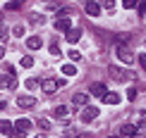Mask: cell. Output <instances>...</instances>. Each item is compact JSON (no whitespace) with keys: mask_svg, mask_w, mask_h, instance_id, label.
Instances as JSON below:
<instances>
[{"mask_svg":"<svg viewBox=\"0 0 146 138\" xmlns=\"http://www.w3.org/2000/svg\"><path fill=\"white\" fill-rule=\"evenodd\" d=\"M60 86H65V79H43L41 81V88H43L46 95H53Z\"/></svg>","mask_w":146,"mask_h":138,"instance_id":"cell-1","label":"cell"},{"mask_svg":"<svg viewBox=\"0 0 146 138\" xmlns=\"http://www.w3.org/2000/svg\"><path fill=\"white\" fill-rule=\"evenodd\" d=\"M115 55H117V60H120V62H125V64H132V62H134V52H132L127 45H117Z\"/></svg>","mask_w":146,"mask_h":138,"instance_id":"cell-2","label":"cell"},{"mask_svg":"<svg viewBox=\"0 0 146 138\" xmlns=\"http://www.w3.org/2000/svg\"><path fill=\"white\" fill-rule=\"evenodd\" d=\"M108 74H110L115 81H127V79H132V74H129L127 69H120V67H115V64L108 67Z\"/></svg>","mask_w":146,"mask_h":138,"instance_id":"cell-3","label":"cell"},{"mask_svg":"<svg viewBox=\"0 0 146 138\" xmlns=\"http://www.w3.org/2000/svg\"><path fill=\"white\" fill-rule=\"evenodd\" d=\"M98 117V107H84L82 110V122H94V119Z\"/></svg>","mask_w":146,"mask_h":138,"instance_id":"cell-4","label":"cell"},{"mask_svg":"<svg viewBox=\"0 0 146 138\" xmlns=\"http://www.w3.org/2000/svg\"><path fill=\"white\" fill-rule=\"evenodd\" d=\"M89 93H91V95H98V98H103V95L108 93V88H106V83H101V81H96V83H91V88H89Z\"/></svg>","mask_w":146,"mask_h":138,"instance_id":"cell-5","label":"cell"},{"mask_svg":"<svg viewBox=\"0 0 146 138\" xmlns=\"http://www.w3.org/2000/svg\"><path fill=\"white\" fill-rule=\"evenodd\" d=\"M70 24H72V19H67L65 14H58V19H55V29L58 31H70Z\"/></svg>","mask_w":146,"mask_h":138,"instance_id":"cell-6","label":"cell"},{"mask_svg":"<svg viewBox=\"0 0 146 138\" xmlns=\"http://www.w3.org/2000/svg\"><path fill=\"white\" fill-rule=\"evenodd\" d=\"M17 105H19V107H34L36 105V98H34V95H19V98H17Z\"/></svg>","mask_w":146,"mask_h":138,"instance_id":"cell-7","label":"cell"},{"mask_svg":"<svg viewBox=\"0 0 146 138\" xmlns=\"http://www.w3.org/2000/svg\"><path fill=\"white\" fill-rule=\"evenodd\" d=\"M29 129H31V122H29V119H17V124H15L17 133H27Z\"/></svg>","mask_w":146,"mask_h":138,"instance_id":"cell-8","label":"cell"},{"mask_svg":"<svg viewBox=\"0 0 146 138\" xmlns=\"http://www.w3.org/2000/svg\"><path fill=\"white\" fill-rule=\"evenodd\" d=\"M27 48H29V50H38V48H43L41 36H31V38H27Z\"/></svg>","mask_w":146,"mask_h":138,"instance_id":"cell-9","label":"cell"},{"mask_svg":"<svg viewBox=\"0 0 146 138\" xmlns=\"http://www.w3.org/2000/svg\"><path fill=\"white\" fill-rule=\"evenodd\" d=\"M17 86V81H15V76H7V74H5V76H0V88H15Z\"/></svg>","mask_w":146,"mask_h":138,"instance_id":"cell-10","label":"cell"},{"mask_svg":"<svg viewBox=\"0 0 146 138\" xmlns=\"http://www.w3.org/2000/svg\"><path fill=\"white\" fill-rule=\"evenodd\" d=\"M86 12H89L91 17H98L101 14V5L96 3V0H89V3H86Z\"/></svg>","mask_w":146,"mask_h":138,"instance_id":"cell-11","label":"cell"},{"mask_svg":"<svg viewBox=\"0 0 146 138\" xmlns=\"http://www.w3.org/2000/svg\"><path fill=\"white\" fill-rule=\"evenodd\" d=\"M86 103H89V95H84V93H77L72 98V105L74 107H86Z\"/></svg>","mask_w":146,"mask_h":138,"instance_id":"cell-12","label":"cell"},{"mask_svg":"<svg viewBox=\"0 0 146 138\" xmlns=\"http://www.w3.org/2000/svg\"><path fill=\"white\" fill-rule=\"evenodd\" d=\"M0 133H5V136H12V133H15V126H12V124L10 122H5V119H0Z\"/></svg>","mask_w":146,"mask_h":138,"instance_id":"cell-13","label":"cell"},{"mask_svg":"<svg viewBox=\"0 0 146 138\" xmlns=\"http://www.w3.org/2000/svg\"><path fill=\"white\" fill-rule=\"evenodd\" d=\"M103 100H106L108 105H117L120 103V95L117 93H106V95H103Z\"/></svg>","mask_w":146,"mask_h":138,"instance_id":"cell-14","label":"cell"},{"mask_svg":"<svg viewBox=\"0 0 146 138\" xmlns=\"http://www.w3.org/2000/svg\"><path fill=\"white\" fill-rule=\"evenodd\" d=\"M67 114H70V110H67L65 105H58V107H55V117H58V119H67Z\"/></svg>","mask_w":146,"mask_h":138,"instance_id":"cell-15","label":"cell"},{"mask_svg":"<svg viewBox=\"0 0 146 138\" xmlns=\"http://www.w3.org/2000/svg\"><path fill=\"white\" fill-rule=\"evenodd\" d=\"M79 36H82V31H79V29H72V31H67V41L70 43H77Z\"/></svg>","mask_w":146,"mask_h":138,"instance_id":"cell-16","label":"cell"},{"mask_svg":"<svg viewBox=\"0 0 146 138\" xmlns=\"http://www.w3.org/2000/svg\"><path fill=\"white\" fill-rule=\"evenodd\" d=\"M62 74L65 76H74L77 74V67H74V64H62Z\"/></svg>","mask_w":146,"mask_h":138,"instance_id":"cell-17","label":"cell"},{"mask_svg":"<svg viewBox=\"0 0 146 138\" xmlns=\"http://www.w3.org/2000/svg\"><path fill=\"white\" fill-rule=\"evenodd\" d=\"M122 133H127V136H134V133H137V129L132 126V124H125V126H122Z\"/></svg>","mask_w":146,"mask_h":138,"instance_id":"cell-18","label":"cell"},{"mask_svg":"<svg viewBox=\"0 0 146 138\" xmlns=\"http://www.w3.org/2000/svg\"><path fill=\"white\" fill-rule=\"evenodd\" d=\"M22 7V0H12V3H7V10H19Z\"/></svg>","mask_w":146,"mask_h":138,"instance_id":"cell-19","label":"cell"},{"mask_svg":"<svg viewBox=\"0 0 146 138\" xmlns=\"http://www.w3.org/2000/svg\"><path fill=\"white\" fill-rule=\"evenodd\" d=\"M22 67H34V57H22Z\"/></svg>","mask_w":146,"mask_h":138,"instance_id":"cell-20","label":"cell"},{"mask_svg":"<svg viewBox=\"0 0 146 138\" xmlns=\"http://www.w3.org/2000/svg\"><path fill=\"white\" fill-rule=\"evenodd\" d=\"M98 5H103L106 10H113V7H115V0H101Z\"/></svg>","mask_w":146,"mask_h":138,"instance_id":"cell-21","label":"cell"},{"mask_svg":"<svg viewBox=\"0 0 146 138\" xmlns=\"http://www.w3.org/2000/svg\"><path fill=\"white\" fill-rule=\"evenodd\" d=\"M122 7H127V10L137 7V0H122Z\"/></svg>","mask_w":146,"mask_h":138,"instance_id":"cell-22","label":"cell"},{"mask_svg":"<svg viewBox=\"0 0 146 138\" xmlns=\"http://www.w3.org/2000/svg\"><path fill=\"white\" fill-rule=\"evenodd\" d=\"M38 126L43 131H48V129H50V122H48V119H38Z\"/></svg>","mask_w":146,"mask_h":138,"instance_id":"cell-23","label":"cell"},{"mask_svg":"<svg viewBox=\"0 0 146 138\" xmlns=\"http://www.w3.org/2000/svg\"><path fill=\"white\" fill-rule=\"evenodd\" d=\"M36 86H41V81H36V79H29L27 81V88H36Z\"/></svg>","mask_w":146,"mask_h":138,"instance_id":"cell-24","label":"cell"},{"mask_svg":"<svg viewBox=\"0 0 146 138\" xmlns=\"http://www.w3.org/2000/svg\"><path fill=\"white\" fill-rule=\"evenodd\" d=\"M127 100H137V91H134V88H129V91H127Z\"/></svg>","mask_w":146,"mask_h":138,"instance_id":"cell-25","label":"cell"},{"mask_svg":"<svg viewBox=\"0 0 146 138\" xmlns=\"http://www.w3.org/2000/svg\"><path fill=\"white\" fill-rule=\"evenodd\" d=\"M139 62H141V69L146 71V52H141V55H139Z\"/></svg>","mask_w":146,"mask_h":138,"instance_id":"cell-26","label":"cell"},{"mask_svg":"<svg viewBox=\"0 0 146 138\" xmlns=\"http://www.w3.org/2000/svg\"><path fill=\"white\" fill-rule=\"evenodd\" d=\"M79 57H82V55H79V52H77V50H72V52H70V60H72V62H77V60H79Z\"/></svg>","mask_w":146,"mask_h":138,"instance_id":"cell-27","label":"cell"},{"mask_svg":"<svg viewBox=\"0 0 146 138\" xmlns=\"http://www.w3.org/2000/svg\"><path fill=\"white\" fill-rule=\"evenodd\" d=\"M50 52H53V55H60V48H58V43H53V45H50Z\"/></svg>","mask_w":146,"mask_h":138,"instance_id":"cell-28","label":"cell"},{"mask_svg":"<svg viewBox=\"0 0 146 138\" xmlns=\"http://www.w3.org/2000/svg\"><path fill=\"white\" fill-rule=\"evenodd\" d=\"M31 24H34V26H36V24H41V17L38 14H31Z\"/></svg>","mask_w":146,"mask_h":138,"instance_id":"cell-29","label":"cell"},{"mask_svg":"<svg viewBox=\"0 0 146 138\" xmlns=\"http://www.w3.org/2000/svg\"><path fill=\"white\" fill-rule=\"evenodd\" d=\"M139 12H141V14H146V0H144L141 5H139Z\"/></svg>","mask_w":146,"mask_h":138,"instance_id":"cell-30","label":"cell"},{"mask_svg":"<svg viewBox=\"0 0 146 138\" xmlns=\"http://www.w3.org/2000/svg\"><path fill=\"white\" fill-rule=\"evenodd\" d=\"M12 138H24L22 133H17V131H15V133H12Z\"/></svg>","mask_w":146,"mask_h":138,"instance_id":"cell-31","label":"cell"},{"mask_svg":"<svg viewBox=\"0 0 146 138\" xmlns=\"http://www.w3.org/2000/svg\"><path fill=\"white\" fill-rule=\"evenodd\" d=\"M5 57V50H3V48H0V60H3Z\"/></svg>","mask_w":146,"mask_h":138,"instance_id":"cell-32","label":"cell"},{"mask_svg":"<svg viewBox=\"0 0 146 138\" xmlns=\"http://www.w3.org/2000/svg\"><path fill=\"white\" fill-rule=\"evenodd\" d=\"M3 33H5V26H0V36H3Z\"/></svg>","mask_w":146,"mask_h":138,"instance_id":"cell-33","label":"cell"},{"mask_svg":"<svg viewBox=\"0 0 146 138\" xmlns=\"http://www.w3.org/2000/svg\"><path fill=\"white\" fill-rule=\"evenodd\" d=\"M36 138H46V133H38V136H36Z\"/></svg>","mask_w":146,"mask_h":138,"instance_id":"cell-34","label":"cell"},{"mask_svg":"<svg viewBox=\"0 0 146 138\" xmlns=\"http://www.w3.org/2000/svg\"><path fill=\"white\" fill-rule=\"evenodd\" d=\"M79 138H91V136H86V133H82V136H79Z\"/></svg>","mask_w":146,"mask_h":138,"instance_id":"cell-35","label":"cell"},{"mask_svg":"<svg viewBox=\"0 0 146 138\" xmlns=\"http://www.w3.org/2000/svg\"><path fill=\"white\" fill-rule=\"evenodd\" d=\"M0 26H3V12H0Z\"/></svg>","mask_w":146,"mask_h":138,"instance_id":"cell-36","label":"cell"},{"mask_svg":"<svg viewBox=\"0 0 146 138\" xmlns=\"http://www.w3.org/2000/svg\"><path fill=\"white\" fill-rule=\"evenodd\" d=\"M108 138H120V136H108Z\"/></svg>","mask_w":146,"mask_h":138,"instance_id":"cell-37","label":"cell"},{"mask_svg":"<svg viewBox=\"0 0 146 138\" xmlns=\"http://www.w3.org/2000/svg\"><path fill=\"white\" fill-rule=\"evenodd\" d=\"M62 138H67V136H62Z\"/></svg>","mask_w":146,"mask_h":138,"instance_id":"cell-38","label":"cell"}]
</instances>
